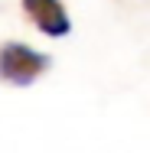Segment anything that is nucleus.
Masks as SVG:
<instances>
[{
    "label": "nucleus",
    "mask_w": 150,
    "mask_h": 153,
    "mask_svg": "<svg viewBox=\"0 0 150 153\" xmlns=\"http://www.w3.org/2000/svg\"><path fill=\"white\" fill-rule=\"evenodd\" d=\"M23 7H26L30 20L46 36H65V33L72 30L69 13H65V7H62L59 0H23Z\"/></svg>",
    "instance_id": "2"
},
{
    "label": "nucleus",
    "mask_w": 150,
    "mask_h": 153,
    "mask_svg": "<svg viewBox=\"0 0 150 153\" xmlns=\"http://www.w3.org/2000/svg\"><path fill=\"white\" fill-rule=\"evenodd\" d=\"M49 59L43 52H36L23 42H7L0 46V78L10 85H30L46 72Z\"/></svg>",
    "instance_id": "1"
}]
</instances>
